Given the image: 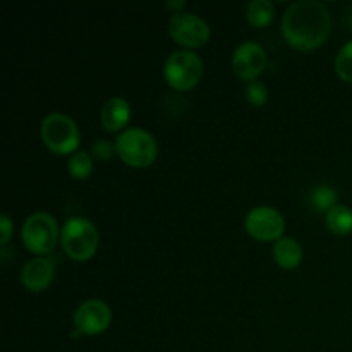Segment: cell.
I'll return each instance as SVG.
<instances>
[{"mask_svg": "<svg viewBox=\"0 0 352 352\" xmlns=\"http://www.w3.org/2000/svg\"><path fill=\"white\" fill-rule=\"evenodd\" d=\"M332 31V16L318 0H299L291 3L282 17V34L289 47L299 52H313L322 47Z\"/></svg>", "mask_w": 352, "mask_h": 352, "instance_id": "6da1fadb", "label": "cell"}, {"mask_svg": "<svg viewBox=\"0 0 352 352\" xmlns=\"http://www.w3.org/2000/svg\"><path fill=\"white\" fill-rule=\"evenodd\" d=\"M60 244L64 253L72 261L82 263L96 254L100 244L98 230L91 220L85 217H72L62 227Z\"/></svg>", "mask_w": 352, "mask_h": 352, "instance_id": "7a4b0ae2", "label": "cell"}, {"mask_svg": "<svg viewBox=\"0 0 352 352\" xmlns=\"http://www.w3.org/2000/svg\"><path fill=\"white\" fill-rule=\"evenodd\" d=\"M113 144L120 160L131 168H148L157 160L158 146L153 134L140 127H131L120 133Z\"/></svg>", "mask_w": 352, "mask_h": 352, "instance_id": "3957f363", "label": "cell"}, {"mask_svg": "<svg viewBox=\"0 0 352 352\" xmlns=\"http://www.w3.org/2000/svg\"><path fill=\"white\" fill-rule=\"evenodd\" d=\"M41 141L54 155H74L81 143V134L74 120L65 113H48L40 127Z\"/></svg>", "mask_w": 352, "mask_h": 352, "instance_id": "277c9868", "label": "cell"}, {"mask_svg": "<svg viewBox=\"0 0 352 352\" xmlns=\"http://www.w3.org/2000/svg\"><path fill=\"white\" fill-rule=\"evenodd\" d=\"M21 237H23L24 248L30 253L45 256V254H50L57 246L60 239V230H58L57 220L50 213L36 212L24 220Z\"/></svg>", "mask_w": 352, "mask_h": 352, "instance_id": "5b68a950", "label": "cell"}, {"mask_svg": "<svg viewBox=\"0 0 352 352\" xmlns=\"http://www.w3.org/2000/svg\"><path fill=\"white\" fill-rule=\"evenodd\" d=\"M165 82L177 91L196 88L203 78V62L195 52L175 50L164 64Z\"/></svg>", "mask_w": 352, "mask_h": 352, "instance_id": "8992f818", "label": "cell"}, {"mask_svg": "<svg viewBox=\"0 0 352 352\" xmlns=\"http://www.w3.org/2000/svg\"><path fill=\"white\" fill-rule=\"evenodd\" d=\"M168 34L175 43L192 52L208 43L212 31H210L208 23L199 16L191 12H181L174 14L168 21Z\"/></svg>", "mask_w": 352, "mask_h": 352, "instance_id": "52a82bcc", "label": "cell"}, {"mask_svg": "<svg viewBox=\"0 0 352 352\" xmlns=\"http://www.w3.org/2000/svg\"><path fill=\"white\" fill-rule=\"evenodd\" d=\"M244 229L261 243H277L284 237V217L272 206H254L244 219Z\"/></svg>", "mask_w": 352, "mask_h": 352, "instance_id": "ba28073f", "label": "cell"}, {"mask_svg": "<svg viewBox=\"0 0 352 352\" xmlns=\"http://www.w3.org/2000/svg\"><path fill=\"white\" fill-rule=\"evenodd\" d=\"M112 323V309L102 299H88L74 313V329L81 336H100Z\"/></svg>", "mask_w": 352, "mask_h": 352, "instance_id": "9c48e42d", "label": "cell"}, {"mask_svg": "<svg viewBox=\"0 0 352 352\" xmlns=\"http://www.w3.org/2000/svg\"><path fill=\"white\" fill-rule=\"evenodd\" d=\"M230 65H232L234 74L239 79L248 82L256 81L258 76L263 74L267 67V52L261 45L246 41L234 50Z\"/></svg>", "mask_w": 352, "mask_h": 352, "instance_id": "30bf717a", "label": "cell"}, {"mask_svg": "<svg viewBox=\"0 0 352 352\" xmlns=\"http://www.w3.org/2000/svg\"><path fill=\"white\" fill-rule=\"evenodd\" d=\"M55 277L54 265L43 256L28 261L21 270V284L28 292H43L52 285Z\"/></svg>", "mask_w": 352, "mask_h": 352, "instance_id": "8fae6325", "label": "cell"}, {"mask_svg": "<svg viewBox=\"0 0 352 352\" xmlns=\"http://www.w3.org/2000/svg\"><path fill=\"white\" fill-rule=\"evenodd\" d=\"M131 120V105L122 96H112L100 110V122L107 133H124Z\"/></svg>", "mask_w": 352, "mask_h": 352, "instance_id": "7c38bea8", "label": "cell"}, {"mask_svg": "<svg viewBox=\"0 0 352 352\" xmlns=\"http://www.w3.org/2000/svg\"><path fill=\"white\" fill-rule=\"evenodd\" d=\"M272 254H274L275 263L280 268H284V270H294L302 261L301 244L296 239H292V237H282V239H278L275 243L274 250H272Z\"/></svg>", "mask_w": 352, "mask_h": 352, "instance_id": "4fadbf2b", "label": "cell"}, {"mask_svg": "<svg viewBox=\"0 0 352 352\" xmlns=\"http://www.w3.org/2000/svg\"><path fill=\"white\" fill-rule=\"evenodd\" d=\"M246 19L253 28H267L275 19V6L270 0H253L246 7Z\"/></svg>", "mask_w": 352, "mask_h": 352, "instance_id": "5bb4252c", "label": "cell"}, {"mask_svg": "<svg viewBox=\"0 0 352 352\" xmlns=\"http://www.w3.org/2000/svg\"><path fill=\"white\" fill-rule=\"evenodd\" d=\"M327 229L336 236H349L352 232V210L346 205H337L327 213Z\"/></svg>", "mask_w": 352, "mask_h": 352, "instance_id": "9a60e30c", "label": "cell"}, {"mask_svg": "<svg viewBox=\"0 0 352 352\" xmlns=\"http://www.w3.org/2000/svg\"><path fill=\"white\" fill-rule=\"evenodd\" d=\"M93 168H95L93 157L86 151H76L67 162V172L76 181H86L93 174Z\"/></svg>", "mask_w": 352, "mask_h": 352, "instance_id": "2e32d148", "label": "cell"}, {"mask_svg": "<svg viewBox=\"0 0 352 352\" xmlns=\"http://www.w3.org/2000/svg\"><path fill=\"white\" fill-rule=\"evenodd\" d=\"M309 205L315 212L329 213L333 206H337V191L330 186H318L311 191Z\"/></svg>", "mask_w": 352, "mask_h": 352, "instance_id": "e0dca14e", "label": "cell"}, {"mask_svg": "<svg viewBox=\"0 0 352 352\" xmlns=\"http://www.w3.org/2000/svg\"><path fill=\"white\" fill-rule=\"evenodd\" d=\"M336 71L342 81L352 85V40L347 41L337 54Z\"/></svg>", "mask_w": 352, "mask_h": 352, "instance_id": "ac0fdd59", "label": "cell"}, {"mask_svg": "<svg viewBox=\"0 0 352 352\" xmlns=\"http://www.w3.org/2000/svg\"><path fill=\"white\" fill-rule=\"evenodd\" d=\"M244 96L253 107H263L268 102V89L261 81H250L244 88Z\"/></svg>", "mask_w": 352, "mask_h": 352, "instance_id": "d6986e66", "label": "cell"}, {"mask_svg": "<svg viewBox=\"0 0 352 352\" xmlns=\"http://www.w3.org/2000/svg\"><path fill=\"white\" fill-rule=\"evenodd\" d=\"M116 144L107 140H98L91 144V157L100 162H107L116 155Z\"/></svg>", "mask_w": 352, "mask_h": 352, "instance_id": "ffe728a7", "label": "cell"}, {"mask_svg": "<svg viewBox=\"0 0 352 352\" xmlns=\"http://www.w3.org/2000/svg\"><path fill=\"white\" fill-rule=\"evenodd\" d=\"M12 232H14V223L12 220H10V217L9 215L0 217V244H2V246H6V244L9 243L10 237H12Z\"/></svg>", "mask_w": 352, "mask_h": 352, "instance_id": "44dd1931", "label": "cell"}, {"mask_svg": "<svg viewBox=\"0 0 352 352\" xmlns=\"http://www.w3.org/2000/svg\"><path fill=\"white\" fill-rule=\"evenodd\" d=\"M186 6H188V3H186L184 0H168V2H165V7H167L168 10H172V14L184 12Z\"/></svg>", "mask_w": 352, "mask_h": 352, "instance_id": "7402d4cb", "label": "cell"}, {"mask_svg": "<svg viewBox=\"0 0 352 352\" xmlns=\"http://www.w3.org/2000/svg\"><path fill=\"white\" fill-rule=\"evenodd\" d=\"M351 28H352V14H351Z\"/></svg>", "mask_w": 352, "mask_h": 352, "instance_id": "603a6c76", "label": "cell"}]
</instances>
